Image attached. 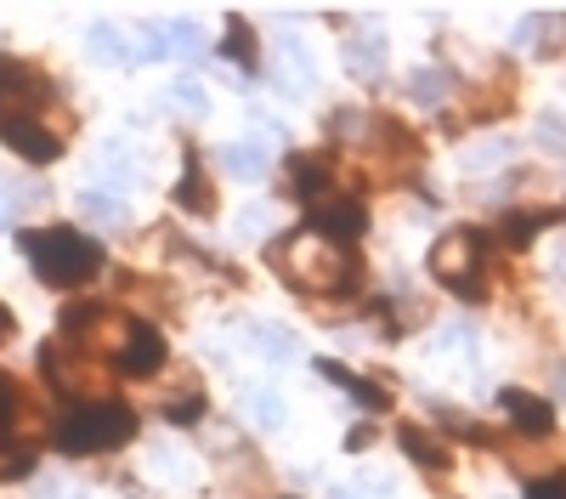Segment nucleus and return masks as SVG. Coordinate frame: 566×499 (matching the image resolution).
<instances>
[{
  "label": "nucleus",
  "mask_w": 566,
  "mask_h": 499,
  "mask_svg": "<svg viewBox=\"0 0 566 499\" xmlns=\"http://www.w3.org/2000/svg\"><path fill=\"white\" fill-rule=\"evenodd\" d=\"M7 148L12 154H23V159H34V165H45V159H57L63 154V136H45L40 125H29V119H7Z\"/></svg>",
  "instance_id": "6e6552de"
},
{
  "label": "nucleus",
  "mask_w": 566,
  "mask_h": 499,
  "mask_svg": "<svg viewBox=\"0 0 566 499\" xmlns=\"http://www.w3.org/2000/svg\"><path fill=\"white\" fill-rule=\"evenodd\" d=\"M7 335H12V312H7V306H0V341H7Z\"/></svg>",
  "instance_id": "393cba45"
},
{
  "label": "nucleus",
  "mask_w": 566,
  "mask_h": 499,
  "mask_svg": "<svg viewBox=\"0 0 566 499\" xmlns=\"http://www.w3.org/2000/svg\"><path fill=\"white\" fill-rule=\"evenodd\" d=\"M165 40H170V52H181V58L205 52V40H199V29H193V23H170V29H165Z\"/></svg>",
  "instance_id": "aec40b11"
},
{
  "label": "nucleus",
  "mask_w": 566,
  "mask_h": 499,
  "mask_svg": "<svg viewBox=\"0 0 566 499\" xmlns=\"http://www.w3.org/2000/svg\"><path fill=\"white\" fill-rule=\"evenodd\" d=\"M227 52L239 58V63H250V69H255V40H250L244 18H232V40H227Z\"/></svg>",
  "instance_id": "4be33fe9"
},
{
  "label": "nucleus",
  "mask_w": 566,
  "mask_h": 499,
  "mask_svg": "<svg viewBox=\"0 0 566 499\" xmlns=\"http://www.w3.org/2000/svg\"><path fill=\"white\" fill-rule=\"evenodd\" d=\"M527 499H566V477H538L527 488Z\"/></svg>",
  "instance_id": "b1692460"
},
{
  "label": "nucleus",
  "mask_w": 566,
  "mask_h": 499,
  "mask_svg": "<svg viewBox=\"0 0 566 499\" xmlns=\"http://www.w3.org/2000/svg\"><path fill=\"white\" fill-rule=\"evenodd\" d=\"M272 267H277V279L290 290H301V295H335V290L357 284V261L346 256V245L312 233V227L277 239L272 245Z\"/></svg>",
  "instance_id": "f257e3e1"
},
{
  "label": "nucleus",
  "mask_w": 566,
  "mask_h": 499,
  "mask_svg": "<svg viewBox=\"0 0 566 499\" xmlns=\"http://www.w3.org/2000/svg\"><path fill=\"white\" fill-rule=\"evenodd\" d=\"M499 403H504V415L515 420V432H527V437H549V432H555V408H549V397L510 386Z\"/></svg>",
  "instance_id": "0eeeda50"
},
{
  "label": "nucleus",
  "mask_w": 566,
  "mask_h": 499,
  "mask_svg": "<svg viewBox=\"0 0 566 499\" xmlns=\"http://www.w3.org/2000/svg\"><path fill=\"white\" fill-rule=\"evenodd\" d=\"M538 148L566 154V119L560 114H538Z\"/></svg>",
  "instance_id": "6ab92c4d"
},
{
  "label": "nucleus",
  "mask_w": 566,
  "mask_h": 499,
  "mask_svg": "<svg viewBox=\"0 0 566 499\" xmlns=\"http://www.w3.org/2000/svg\"><path fill=\"white\" fill-rule=\"evenodd\" d=\"M91 58H97V63H136V45L119 29L97 23V29H91Z\"/></svg>",
  "instance_id": "f8f14e48"
},
{
  "label": "nucleus",
  "mask_w": 566,
  "mask_h": 499,
  "mask_svg": "<svg viewBox=\"0 0 566 499\" xmlns=\"http://www.w3.org/2000/svg\"><path fill=\"white\" fill-rule=\"evenodd\" d=\"M346 69L363 74V80H374V74L386 69V40L380 34H352L346 40Z\"/></svg>",
  "instance_id": "9d476101"
},
{
  "label": "nucleus",
  "mask_w": 566,
  "mask_h": 499,
  "mask_svg": "<svg viewBox=\"0 0 566 499\" xmlns=\"http://www.w3.org/2000/svg\"><path fill=\"white\" fill-rule=\"evenodd\" d=\"M18 245L34 261L40 284H52V290L91 284L103 272V245H91L74 227H29V233H18Z\"/></svg>",
  "instance_id": "f03ea898"
},
{
  "label": "nucleus",
  "mask_w": 566,
  "mask_h": 499,
  "mask_svg": "<svg viewBox=\"0 0 566 499\" xmlns=\"http://www.w3.org/2000/svg\"><path fill=\"white\" fill-rule=\"evenodd\" d=\"M397 443H402L408 460H413V466H424V471H448V466H453L448 443H442V437H431L424 426H402V432H397Z\"/></svg>",
  "instance_id": "1a4fd4ad"
},
{
  "label": "nucleus",
  "mask_w": 566,
  "mask_h": 499,
  "mask_svg": "<svg viewBox=\"0 0 566 499\" xmlns=\"http://www.w3.org/2000/svg\"><path fill=\"white\" fill-rule=\"evenodd\" d=\"M176 205L193 210V216H210V210H216V194H210V181L199 176V165H187V181L176 188Z\"/></svg>",
  "instance_id": "4468645a"
},
{
  "label": "nucleus",
  "mask_w": 566,
  "mask_h": 499,
  "mask_svg": "<svg viewBox=\"0 0 566 499\" xmlns=\"http://www.w3.org/2000/svg\"><path fill=\"white\" fill-rule=\"evenodd\" d=\"M482 250H488V239L476 233V227H459V233L437 239V250H431V272H437L448 290H459L464 301H476V295H482V279H476Z\"/></svg>",
  "instance_id": "20e7f679"
},
{
  "label": "nucleus",
  "mask_w": 566,
  "mask_h": 499,
  "mask_svg": "<svg viewBox=\"0 0 566 499\" xmlns=\"http://www.w3.org/2000/svg\"><path fill=\"white\" fill-rule=\"evenodd\" d=\"M306 221H312V233H323V239H335V245H346V239H357L363 233V205L357 199H340V194H323V199H312L306 205Z\"/></svg>",
  "instance_id": "39448f33"
},
{
  "label": "nucleus",
  "mask_w": 566,
  "mask_h": 499,
  "mask_svg": "<svg viewBox=\"0 0 566 499\" xmlns=\"http://www.w3.org/2000/svg\"><path fill=\"white\" fill-rule=\"evenodd\" d=\"M317 370H323L328 381H335V386H346L363 408H386V392H380V386H368V381H357L352 370H340V363H317Z\"/></svg>",
  "instance_id": "2eb2a0df"
},
{
  "label": "nucleus",
  "mask_w": 566,
  "mask_h": 499,
  "mask_svg": "<svg viewBox=\"0 0 566 499\" xmlns=\"http://www.w3.org/2000/svg\"><path fill=\"white\" fill-rule=\"evenodd\" d=\"M255 341L272 352V363H290V357H295V335H283V330H266V324H261Z\"/></svg>",
  "instance_id": "412c9836"
},
{
  "label": "nucleus",
  "mask_w": 566,
  "mask_h": 499,
  "mask_svg": "<svg viewBox=\"0 0 566 499\" xmlns=\"http://www.w3.org/2000/svg\"><path fill=\"white\" fill-rule=\"evenodd\" d=\"M244 403H250V415H255L266 432H277V426H283V397H277V392H266V386H261V392H250Z\"/></svg>",
  "instance_id": "dca6fc26"
},
{
  "label": "nucleus",
  "mask_w": 566,
  "mask_h": 499,
  "mask_svg": "<svg viewBox=\"0 0 566 499\" xmlns=\"http://www.w3.org/2000/svg\"><path fill=\"white\" fill-rule=\"evenodd\" d=\"M136 432V415L125 403H80V408H69V420L57 426V448L63 454H108V448H119L125 437Z\"/></svg>",
  "instance_id": "7ed1b4c3"
},
{
  "label": "nucleus",
  "mask_w": 566,
  "mask_h": 499,
  "mask_svg": "<svg viewBox=\"0 0 566 499\" xmlns=\"http://www.w3.org/2000/svg\"><path fill=\"white\" fill-rule=\"evenodd\" d=\"M221 170H232L239 181H255V176H266V148L261 143H227L221 148Z\"/></svg>",
  "instance_id": "9b49d317"
},
{
  "label": "nucleus",
  "mask_w": 566,
  "mask_h": 499,
  "mask_svg": "<svg viewBox=\"0 0 566 499\" xmlns=\"http://www.w3.org/2000/svg\"><path fill=\"white\" fill-rule=\"evenodd\" d=\"M170 103H176L181 114H205V108H210V97H205L199 80H176V85H170Z\"/></svg>",
  "instance_id": "a211bd4d"
},
{
  "label": "nucleus",
  "mask_w": 566,
  "mask_h": 499,
  "mask_svg": "<svg viewBox=\"0 0 566 499\" xmlns=\"http://www.w3.org/2000/svg\"><path fill=\"white\" fill-rule=\"evenodd\" d=\"M165 415H170V420H199V415H205V397H199V392H181V397L165 403Z\"/></svg>",
  "instance_id": "5701e85b"
},
{
  "label": "nucleus",
  "mask_w": 566,
  "mask_h": 499,
  "mask_svg": "<svg viewBox=\"0 0 566 499\" xmlns=\"http://www.w3.org/2000/svg\"><path fill=\"white\" fill-rule=\"evenodd\" d=\"M0 227H7V205H0Z\"/></svg>",
  "instance_id": "a878e982"
},
{
  "label": "nucleus",
  "mask_w": 566,
  "mask_h": 499,
  "mask_svg": "<svg viewBox=\"0 0 566 499\" xmlns=\"http://www.w3.org/2000/svg\"><path fill=\"white\" fill-rule=\"evenodd\" d=\"M80 210H85L91 221H103V227H125V205H119V199H108V194H85V199H80Z\"/></svg>",
  "instance_id": "f3484780"
},
{
  "label": "nucleus",
  "mask_w": 566,
  "mask_h": 499,
  "mask_svg": "<svg viewBox=\"0 0 566 499\" xmlns=\"http://www.w3.org/2000/svg\"><path fill=\"white\" fill-rule=\"evenodd\" d=\"M448 85H453V80H448L442 69H413V74H408V97L424 103V108H437V103L448 97Z\"/></svg>",
  "instance_id": "ddd939ff"
},
{
  "label": "nucleus",
  "mask_w": 566,
  "mask_h": 499,
  "mask_svg": "<svg viewBox=\"0 0 566 499\" xmlns=\"http://www.w3.org/2000/svg\"><path fill=\"white\" fill-rule=\"evenodd\" d=\"M159 363H165V335L154 324H130L125 346H119V375H159Z\"/></svg>",
  "instance_id": "423d86ee"
}]
</instances>
